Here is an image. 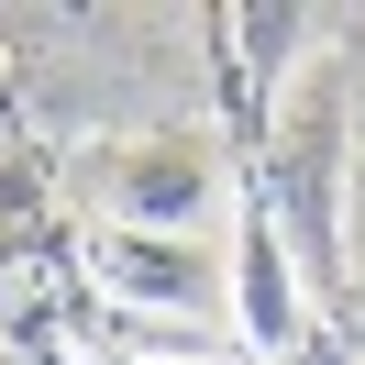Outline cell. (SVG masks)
Segmentation results:
<instances>
[{
  "label": "cell",
  "instance_id": "1",
  "mask_svg": "<svg viewBox=\"0 0 365 365\" xmlns=\"http://www.w3.org/2000/svg\"><path fill=\"white\" fill-rule=\"evenodd\" d=\"M343 200H354V78H343V56H310L266 111V200H255V222L288 244L310 299L354 288V232H343L354 210Z\"/></svg>",
  "mask_w": 365,
  "mask_h": 365
},
{
  "label": "cell",
  "instance_id": "5",
  "mask_svg": "<svg viewBox=\"0 0 365 365\" xmlns=\"http://www.w3.org/2000/svg\"><path fill=\"white\" fill-rule=\"evenodd\" d=\"M222 34H232V78H244V100H255V111H277V89L310 67L321 11H222Z\"/></svg>",
  "mask_w": 365,
  "mask_h": 365
},
{
  "label": "cell",
  "instance_id": "3",
  "mask_svg": "<svg viewBox=\"0 0 365 365\" xmlns=\"http://www.w3.org/2000/svg\"><path fill=\"white\" fill-rule=\"evenodd\" d=\"M78 266H89V288H100V299H122L133 321H178V332H222V321H232V244L89 222Z\"/></svg>",
  "mask_w": 365,
  "mask_h": 365
},
{
  "label": "cell",
  "instance_id": "2",
  "mask_svg": "<svg viewBox=\"0 0 365 365\" xmlns=\"http://www.w3.org/2000/svg\"><path fill=\"white\" fill-rule=\"evenodd\" d=\"M89 200L122 232H200V244H222V222H232V144H222V122H144V133H122V144L89 155Z\"/></svg>",
  "mask_w": 365,
  "mask_h": 365
},
{
  "label": "cell",
  "instance_id": "7",
  "mask_svg": "<svg viewBox=\"0 0 365 365\" xmlns=\"http://www.w3.org/2000/svg\"><path fill=\"white\" fill-rule=\"evenodd\" d=\"M0 365H34V354H11V343H0Z\"/></svg>",
  "mask_w": 365,
  "mask_h": 365
},
{
  "label": "cell",
  "instance_id": "4",
  "mask_svg": "<svg viewBox=\"0 0 365 365\" xmlns=\"http://www.w3.org/2000/svg\"><path fill=\"white\" fill-rule=\"evenodd\" d=\"M310 310H321V299L299 288L288 244L244 210V232H232V332H244L255 354H299V343H310Z\"/></svg>",
  "mask_w": 365,
  "mask_h": 365
},
{
  "label": "cell",
  "instance_id": "6",
  "mask_svg": "<svg viewBox=\"0 0 365 365\" xmlns=\"http://www.w3.org/2000/svg\"><path fill=\"white\" fill-rule=\"evenodd\" d=\"M144 365H200V354H144Z\"/></svg>",
  "mask_w": 365,
  "mask_h": 365
}]
</instances>
